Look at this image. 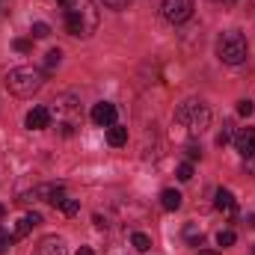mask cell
<instances>
[{
    "instance_id": "5",
    "label": "cell",
    "mask_w": 255,
    "mask_h": 255,
    "mask_svg": "<svg viewBox=\"0 0 255 255\" xmlns=\"http://www.w3.org/2000/svg\"><path fill=\"white\" fill-rule=\"evenodd\" d=\"M193 9H196V0H163L160 3V12L169 24H184L193 18Z\"/></svg>"
},
{
    "instance_id": "22",
    "label": "cell",
    "mask_w": 255,
    "mask_h": 255,
    "mask_svg": "<svg viewBox=\"0 0 255 255\" xmlns=\"http://www.w3.org/2000/svg\"><path fill=\"white\" fill-rule=\"evenodd\" d=\"M193 178V163H181L178 166V181H190Z\"/></svg>"
},
{
    "instance_id": "4",
    "label": "cell",
    "mask_w": 255,
    "mask_h": 255,
    "mask_svg": "<svg viewBox=\"0 0 255 255\" xmlns=\"http://www.w3.org/2000/svg\"><path fill=\"white\" fill-rule=\"evenodd\" d=\"M217 57L226 65H241L247 60V36L238 33V30L223 33L220 42H217Z\"/></svg>"
},
{
    "instance_id": "8",
    "label": "cell",
    "mask_w": 255,
    "mask_h": 255,
    "mask_svg": "<svg viewBox=\"0 0 255 255\" xmlns=\"http://www.w3.org/2000/svg\"><path fill=\"white\" fill-rule=\"evenodd\" d=\"M33 255H68V250H65V241H63V238L51 235V238H42V241L36 244Z\"/></svg>"
},
{
    "instance_id": "32",
    "label": "cell",
    "mask_w": 255,
    "mask_h": 255,
    "mask_svg": "<svg viewBox=\"0 0 255 255\" xmlns=\"http://www.w3.org/2000/svg\"><path fill=\"white\" fill-rule=\"evenodd\" d=\"M3 214H6V208H3V205H0V217H3Z\"/></svg>"
},
{
    "instance_id": "10",
    "label": "cell",
    "mask_w": 255,
    "mask_h": 255,
    "mask_svg": "<svg viewBox=\"0 0 255 255\" xmlns=\"http://www.w3.org/2000/svg\"><path fill=\"white\" fill-rule=\"evenodd\" d=\"M214 205H217V211L220 214H226V217H235V211H238V202H235V196H232V190H217V196H214Z\"/></svg>"
},
{
    "instance_id": "2",
    "label": "cell",
    "mask_w": 255,
    "mask_h": 255,
    "mask_svg": "<svg viewBox=\"0 0 255 255\" xmlns=\"http://www.w3.org/2000/svg\"><path fill=\"white\" fill-rule=\"evenodd\" d=\"M175 125L184 128L187 130V136H202L208 125H211V110H208V104H202V101H184L178 110H175Z\"/></svg>"
},
{
    "instance_id": "19",
    "label": "cell",
    "mask_w": 255,
    "mask_h": 255,
    "mask_svg": "<svg viewBox=\"0 0 255 255\" xmlns=\"http://www.w3.org/2000/svg\"><path fill=\"white\" fill-rule=\"evenodd\" d=\"M48 33H51V27H48L45 21H36V24H33V36H36V39H45Z\"/></svg>"
},
{
    "instance_id": "7",
    "label": "cell",
    "mask_w": 255,
    "mask_h": 255,
    "mask_svg": "<svg viewBox=\"0 0 255 255\" xmlns=\"http://www.w3.org/2000/svg\"><path fill=\"white\" fill-rule=\"evenodd\" d=\"M235 148L244 157H255V128H241L235 133Z\"/></svg>"
},
{
    "instance_id": "16",
    "label": "cell",
    "mask_w": 255,
    "mask_h": 255,
    "mask_svg": "<svg viewBox=\"0 0 255 255\" xmlns=\"http://www.w3.org/2000/svg\"><path fill=\"white\" fill-rule=\"evenodd\" d=\"M232 122H226V125H223V130H220V133H217V145H226V142H232V139H235V130H232Z\"/></svg>"
},
{
    "instance_id": "15",
    "label": "cell",
    "mask_w": 255,
    "mask_h": 255,
    "mask_svg": "<svg viewBox=\"0 0 255 255\" xmlns=\"http://www.w3.org/2000/svg\"><path fill=\"white\" fill-rule=\"evenodd\" d=\"M60 63H63V51H60V48L48 51V57H45V68H48V71H54Z\"/></svg>"
},
{
    "instance_id": "33",
    "label": "cell",
    "mask_w": 255,
    "mask_h": 255,
    "mask_svg": "<svg viewBox=\"0 0 255 255\" xmlns=\"http://www.w3.org/2000/svg\"><path fill=\"white\" fill-rule=\"evenodd\" d=\"M253 255H255V247H253Z\"/></svg>"
},
{
    "instance_id": "17",
    "label": "cell",
    "mask_w": 255,
    "mask_h": 255,
    "mask_svg": "<svg viewBox=\"0 0 255 255\" xmlns=\"http://www.w3.org/2000/svg\"><path fill=\"white\" fill-rule=\"evenodd\" d=\"M60 211H63L65 217H74V214L80 211V202H77V199H65L63 205H60Z\"/></svg>"
},
{
    "instance_id": "14",
    "label": "cell",
    "mask_w": 255,
    "mask_h": 255,
    "mask_svg": "<svg viewBox=\"0 0 255 255\" xmlns=\"http://www.w3.org/2000/svg\"><path fill=\"white\" fill-rule=\"evenodd\" d=\"M130 244H133V250L145 253V250L151 247V238H148V235H142V232H133V235H130Z\"/></svg>"
},
{
    "instance_id": "21",
    "label": "cell",
    "mask_w": 255,
    "mask_h": 255,
    "mask_svg": "<svg viewBox=\"0 0 255 255\" xmlns=\"http://www.w3.org/2000/svg\"><path fill=\"white\" fill-rule=\"evenodd\" d=\"M253 110H255V104L250 101V98L238 101V113H241V116H253Z\"/></svg>"
},
{
    "instance_id": "18",
    "label": "cell",
    "mask_w": 255,
    "mask_h": 255,
    "mask_svg": "<svg viewBox=\"0 0 255 255\" xmlns=\"http://www.w3.org/2000/svg\"><path fill=\"white\" fill-rule=\"evenodd\" d=\"M235 241H238L235 232H220V235H217V244H220V247H232Z\"/></svg>"
},
{
    "instance_id": "1",
    "label": "cell",
    "mask_w": 255,
    "mask_h": 255,
    "mask_svg": "<svg viewBox=\"0 0 255 255\" xmlns=\"http://www.w3.org/2000/svg\"><path fill=\"white\" fill-rule=\"evenodd\" d=\"M65 30L71 36L89 39L98 30V9L92 0H68L65 6Z\"/></svg>"
},
{
    "instance_id": "27",
    "label": "cell",
    "mask_w": 255,
    "mask_h": 255,
    "mask_svg": "<svg viewBox=\"0 0 255 255\" xmlns=\"http://www.w3.org/2000/svg\"><path fill=\"white\" fill-rule=\"evenodd\" d=\"M247 169L255 175V157H247Z\"/></svg>"
},
{
    "instance_id": "9",
    "label": "cell",
    "mask_w": 255,
    "mask_h": 255,
    "mask_svg": "<svg viewBox=\"0 0 255 255\" xmlns=\"http://www.w3.org/2000/svg\"><path fill=\"white\" fill-rule=\"evenodd\" d=\"M24 125L30 128V130H42V128H48L51 125V110H48V107H33V110L27 113Z\"/></svg>"
},
{
    "instance_id": "25",
    "label": "cell",
    "mask_w": 255,
    "mask_h": 255,
    "mask_svg": "<svg viewBox=\"0 0 255 255\" xmlns=\"http://www.w3.org/2000/svg\"><path fill=\"white\" fill-rule=\"evenodd\" d=\"M187 154H190V160H196V157H202V145H196V142H190V145H187Z\"/></svg>"
},
{
    "instance_id": "3",
    "label": "cell",
    "mask_w": 255,
    "mask_h": 255,
    "mask_svg": "<svg viewBox=\"0 0 255 255\" xmlns=\"http://www.w3.org/2000/svg\"><path fill=\"white\" fill-rule=\"evenodd\" d=\"M45 83V71L42 68H33V65H18L6 74V89L18 98H27L33 92H39Z\"/></svg>"
},
{
    "instance_id": "24",
    "label": "cell",
    "mask_w": 255,
    "mask_h": 255,
    "mask_svg": "<svg viewBox=\"0 0 255 255\" xmlns=\"http://www.w3.org/2000/svg\"><path fill=\"white\" fill-rule=\"evenodd\" d=\"M101 3H104V6H110V9H125L130 0H101Z\"/></svg>"
},
{
    "instance_id": "30",
    "label": "cell",
    "mask_w": 255,
    "mask_h": 255,
    "mask_svg": "<svg viewBox=\"0 0 255 255\" xmlns=\"http://www.w3.org/2000/svg\"><path fill=\"white\" fill-rule=\"evenodd\" d=\"M214 3H223V6H229V3H235V0H214Z\"/></svg>"
},
{
    "instance_id": "11",
    "label": "cell",
    "mask_w": 255,
    "mask_h": 255,
    "mask_svg": "<svg viewBox=\"0 0 255 255\" xmlns=\"http://www.w3.org/2000/svg\"><path fill=\"white\" fill-rule=\"evenodd\" d=\"M39 223H42V217H39V214H27V217H21V220H18V226H15V235H12V238H15V241H21V238H24V235H30V229H36Z\"/></svg>"
},
{
    "instance_id": "6",
    "label": "cell",
    "mask_w": 255,
    "mask_h": 255,
    "mask_svg": "<svg viewBox=\"0 0 255 255\" xmlns=\"http://www.w3.org/2000/svg\"><path fill=\"white\" fill-rule=\"evenodd\" d=\"M92 122L98 128H110L116 125V104H110V101H98L95 107H92Z\"/></svg>"
},
{
    "instance_id": "12",
    "label": "cell",
    "mask_w": 255,
    "mask_h": 255,
    "mask_svg": "<svg viewBox=\"0 0 255 255\" xmlns=\"http://www.w3.org/2000/svg\"><path fill=\"white\" fill-rule=\"evenodd\" d=\"M107 142H110L113 148L125 145V142H128V128H122V125H110V128H107Z\"/></svg>"
},
{
    "instance_id": "20",
    "label": "cell",
    "mask_w": 255,
    "mask_h": 255,
    "mask_svg": "<svg viewBox=\"0 0 255 255\" xmlns=\"http://www.w3.org/2000/svg\"><path fill=\"white\" fill-rule=\"evenodd\" d=\"M12 241H15V238H12L6 229H0V255H3L6 250H9V247H12Z\"/></svg>"
},
{
    "instance_id": "28",
    "label": "cell",
    "mask_w": 255,
    "mask_h": 255,
    "mask_svg": "<svg viewBox=\"0 0 255 255\" xmlns=\"http://www.w3.org/2000/svg\"><path fill=\"white\" fill-rule=\"evenodd\" d=\"M74 255H95V253H92L89 247H80V250H77V253H74Z\"/></svg>"
},
{
    "instance_id": "31",
    "label": "cell",
    "mask_w": 255,
    "mask_h": 255,
    "mask_svg": "<svg viewBox=\"0 0 255 255\" xmlns=\"http://www.w3.org/2000/svg\"><path fill=\"white\" fill-rule=\"evenodd\" d=\"M199 255H217V253H211V250H205V253H199Z\"/></svg>"
},
{
    "instance_id": "13",
    "label": "cell",
    "mask_w": 255,
    "mask_h": 255,
    "mask_svg": "<svg viewBox=\"0 0 255 255\" xmlns=\"http://www.w3.org/2000/svg\"><path fill=\"white\" fill-rule=\"evenodd\" d=\"M160 205H163V211H178L181 208V193L178 190H163L160 193Z\"/></svg>"
},
{
    "instance_id": "29",
    "label": "cell",
    "mask_w": 255,
    "mask_h": 255,
    "mask_svg": "<svg viewBox=\"0 0 255 255\" xmlns=\"http://www.w3.org/2000/svg\"><path fill=\"white\" fill-rule=\"evenodd\" d=\"M247 226H250V229H255V217H250V220H247Z\"/></svg>"
},
{
    "instance_id": "23",
    "label": "cell",
    "mask_w": 255,
    "mask_h": 255,
    "mask_svg": "<svg viewBox=\"0 0 255 255\" xmlns=\"http://www.w3.org/2000/svg\"><path fill=\"white\" fill-rule=\"evenodd\" d=\"M184 235H187V241L196 244V247L202 244V232H196V226H187V229H184Z\"/></svg>"
},
{
    "instance_id": "26",
    "label": "cell",
    "mask_w": 255,
    "mask_h": 255,
    "mask_svg": "<svg viewBox=\"0 0 255 255\" xmlns=\"http://www.w3.org/2000/svg\"><path fill=\"white\" fill-rule=\"evenodd\" d=\"M15 51H21V54L30 51V42H27V39H18V42H15Z\"/></svg>"
}]
</instances>
